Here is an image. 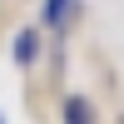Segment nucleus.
<instances>
[{
    "label": "nucleus",
    "mask_w": 124,
    "mask_h": 124,
    "mask_svg": "<svg viewBox=\"0 0 124 124\" xmlns=\"http://www.w3.org/2000/svg\"><path fill=\"white\" fill-rule=\"evenodd\" d=\"M40 60V35L35 30H20L15 35V65H35Z\"/></svg>",
    "instance_id": "obj_2"
},
{
    "label": "nucleus",
    "mask_w": 124,
    "mask_h": 124,
    "mask_svg": "<svg viewBox=\"0 0 124 124\" xmlns=\"http://www.w3.org/2000/svg\"><path fill=\"white\" fill-rule=\"evenodd\" d=\"M60 119H65V124H94V109H89L85 94H70L65 104H60Z\"/></svg>",
    "instance_id": "obj_1"
},
{
    "label": "nucleus",
    "mask_w": 124,
    "mask_h": 124,
    "mask_svg": "<svg viewBox=\"0 0 124 124\" xmlns=\"http://www.w3.org/2000/svg\"><path fill=\"white\" fill-rule=\"evenodd\" d=\"M65 15H70V0H45V20L50 25H60Z\"/></svg>",
    "instance_id": "obj_3"
},
{
    "label": "nucleus",
    "mask_w": 124,
    "mask_h": 124,
    "mask_svg": "<svg viewBox=\"0 0 124 124\" xmlns=\"http://www.w3.org/2000/svg\"><path fill=\"white\" fill-rule=\"evenodd\" d=\"M0 124H5V119H0Z\"/></svg>",
    "instance_id": "obj_4"
}]
</instances>
